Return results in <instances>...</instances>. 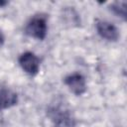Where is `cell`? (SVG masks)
Segmentation results:
<instances>
[{
  "instance_id": "cell-1",
  "label": "cell",
  "mask_w": 127,
  "mask_h": 127,
  "mask_svg": "<svg viewBox=\"0 0 127 127\" xmlns=\"http://www.w3.org/2000/svg\"><path fill=\"white\" fill-rule=\"evenodd\" d=\"M26 34L38 40H44L47 35V21L43 16H35L26 26Z\"/></svg>"
},
{
  "instance_id": "cell-2",
  "label": "cell",
  "mask_w": 127,
  "mask_h": 127,
  "mask_svg": "<svg viewBox=\"0 0 127 127\" xmlns=\"http://www.w3.org/2000/svg\"><path fill=\"white\" fill-rule=\"evenodd\" d=\"M49 115L58 127H70L72 125V119L67 110L62 106H53L49 109Z\"/></svg>"
},
{
  "instance_id": "cell-3",
  "label": "cell",
  "mask_w": 127,
  "mask_h": 127,
  "mask_svg": "<svg viewBox=\"0 0 127 127\" xmlns=\"http://www.w3.org/2000/svg\"><path fill=\"white\" fill-rule=\"evenodd\" d=\"M19 64L21 67L30 75L37 74L40 68L39 58L31 52H26L22 54L21 57L19 58Z\"/></svg>"
},
{
  "instance_id": "cell-4",
  "label": "cell",
  "mask_w": 127,
  "mask_h": 127,
  "mask_svg": "<svg viewBox=\"0 0 127 127\" xmlns=\"http://www.w3.org/2000/svg\"><path fill=\"white\" fill-rule=\"evenodd\" d=\"M64 83L75 95H80L86 90L85 79L79 73H73L64 78Z\"/></svg>"
},
{
  "instance_id": "cell-5",
  "label": "cell",
  "mask_w": 127,
  "mask_h": 127,
  "mask_svg": "<svg viewBox=\"0 0 127 127\" xmlns=\"http://www.w3.org/2000/svg\"><path fill=\"white\" fill-rule=\"evenodd\" d=\"M96 30L100 35V37L108 41H116L119 38L118 30L112 23L105 21H97Z\"/></svg>"
},
{
  "instance_id": "cell-6",
  "label": "cell",
  "mask_w": 127,
  "mask_h": 127,
  "mask_svg": "<svg viewBox=\"0 0 127 127\" xmlns=\"http://www.w3.org/2000/svg\"><path fill=\"white\" fill-rule=\"evenodd\" d=\"M18 97L15 92L9 89H0V111L17 104Z\"/></svg>"
},
{
  "instance_id": "cell-7",
  "label": "cell",
  "mask_w": 127,
  "mask_h": 127,
  "mask_svg": "<svg viewBox=\"0 0 127 127\" xmlns=\"http://www.w3.org/2000/svg\"><path fill=\"white\" fill-rule=\"evenodd\" d=\"M110 9L117 15L122 17L123 19L126 18V2L125 1H119L115 2L110 6Z\"/></svg>"
},
{
  "instance_id": "cell-8",
  "label": "cell",
  "mask_w": 127,
  "mask_h": 127,
  "mask_svg": "<svg viewBox=\"0 0 127 127\" xmlns=\"http://www.w3.org/2000/svg\"><path fill=\"white\" fill-rule=\"evenodd\" d=\"M3 44H4V36H3V34L0 32V47H1Z\"/></svg>"
}]
</instances>
